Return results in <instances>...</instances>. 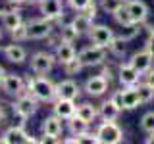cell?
Returning a JSON list of instances; mask_svg holds the SVG:
<instances>
[{"label": "cell", "mask_w": 154, "mask_h": 144, "mask_svg": "<svg viewBox=\"0 0 154 144\" xmlns=\"http://www.w3.org/2000/svg\"><path fill=\"white\" fill-rule=\"evenodd\" d=\"M54 56H56V62L64 65L66 62H69L71 58L77 56L75 48H73V42H66V40H60L58 44L54 46Z\"/></svg>", "instance_id": "cell-20"}, {"label": "cell", "mask_w": 154, "mask_h": 144, "mask_svg": "<svg viewBox=\"0 0 154 144\" xmlns=\"http://www.w3.org/2000/svg\"><path fill=\"white\" fill-rule=\"evenodd\" d=\"M125 8H127L129 16L135 23H139V25H143V23H146L148 19V6L143 2V0H127L125 2Z\"/></svg>", "instance_id": "cell-12"}, {"label": "cell", "mask_w": 154, "mask_h": 144, "mask_svg": "<svg viewBox=\"0 0 154 144\" xmlns=\"http://www.w3.org/2000/svg\"><path fill=\"white\" fill-rule=\"evenodd\" d=\"M25 2H29V4H38L41 0H25Z\"/></svg>", "instance_id": "cell-46"}, {"label": "cell", "mask_w": 154, "mask_h": 144, "mask_svg": "<svg viewBox=\"0 0 154 144\" xmlns=\"http://www.w3.org/2000/svg\"><path fill=\"white\" fill-rule=\"evenodd\" d=\"M141 106V100H139V92L137 86H123V104L122 110H135Z\"/></svg>", "instance_id": "cell-22"}, {"label": "cell", "mask_w": 154, "mask_h": 144, "mask_svg": "<svg viewBox=\"0 0 154 144\" xmlns=\"http://www.w3.org/2000/svg\"><path fill=\"white\" fill-rule=\"evenodd\" d=\"M0 142L2 144H37L41 142L38 138L31 136L25 127H17V125H12L10 129L2 133V136H0Z\"/></svg>", "instance_id": "cell-4"}, {"label": "cell", "mask_w": 154, "mask_h": 144, "mask_svg": "<svg viewBox=\"0 0 154 144\" xmlns=\"http://www.w3.org/2000/svg\"><path fill=\"white\" fill-rule=\"evenodd\" d=\"M10 4H16V6H21V4H25V0H6Z\"/></svg>", "instance_id": "cell-44"}, {"label": "cell", "mask_w": 154, "mask_h": 144, "mask_svg": "<svg viewBox=\"0 0 154 144\" xmlns=\"http://www.w3.org/2000/svg\"><path fill=\"white\" fill-rule=\"evenodd\" d=\"M141 131L143 133H154V112H146L141 117Z\"/></svg>", "instance_id": "cell-33"}, {"label": "cell", "mask_w": 154, "mask_h": 144, "mask_svg": "<svg viewBox=\"0 0 154 144\" xmlns=\"http://www.w3.org/2000/svg\"><path fill=\"white\" fill-rule=\"evenodd\" d=\"M152 62H154V56L146 50V48H143V50L135 52V54L129 58V64H131L141 75H144V73H146V71L152 67Z\"/></svg>", "instance_id": "cell-14"}, {"label": "cell", "mask_w": 154, "mask_h": 144, "mask_svg": "<svg viewBox=\"0 0 154 144\" xmlns=\"http://www.w3.org/2000/svg\"><path fill=\"white\" fill-rule=\"evenodd\" d=\"M2 37H4V33H2V29H0V40H2Z\"/></svg>", "instance_id": "cell-48"}, {"label": "cell", "mask_w": 154, "mask_h": 144, "mask_svg": "<svg viewBox=\"0 0 154 144\" xmlns=\"http://www.w3.org/2000/svg\"><path fill=\"white\" fill-rule=\"evenodd\" d=\"M139 31H141V29H139V23H131V25H127V27H123V33L119 37L123 38L125 42L127 40H131V38H135L139 35Z\"/></svg>", "instance_id": "cell-35"}, {"label": "cell", "mask_w": 154, "mask_h": 144, "mask_svg": "<svg viewBox=\"0 0 154 144\" xmlns=\"http://www.w3.org/2000/svg\"><path fill=\"white\" fill-rule=\"evenodd\" d=\"M141 77L143 75L139 73L129 62H127V64H119V67H118V81H119L122 86H135L139 83Z\"/></svg>", "instance_id": "cell-13"}, {"label": "cell", "mask_w": 154, "mask_h": 144, "mask_svg": "<svg viewBox=\"0 0 154 144\" xmlns=\"http://www.w3.org/2000/svg\"><path fill=\"white\" fill-rule=\"evenodd\" d=\"M25 79V86L27 90L31 92L38 102H54L58 98V88L56 85L52 83L50 79H46L45 75H38V77H23Z\"/></svg>", "instance_id": "cell-1"}, {"label": "cell", "mask_w": 154, "mask_h": 144, "mask_svg": "<svg viewBox=\"0 0 154 144\" xmlns=\"http://www.w3.org/2000/svg\"><path fill=\"white\" fill-rule=\"evenodd\" d=\"M83 62L79 60V56H75V58H71L69 62H66L64 64V71H66V75H79L81 71H83Z\"/></svg>", "instance_id": "cell-28"}, {"label": "cell", "mask_w": 154, "mask_h": 144, "mask_svg": "<svg viewBox=\"0 0 154 144\" xmlns=\"http://www.w3.org/2000/svg\"><path fill=\"white\" fill-rule=\"evenodd\" d=\"M137 86V92H139V100H141V104H150L154 100V86H150L148 83H139L135 85Z\"/></svg>", "instance_id": "cell-26"}, {"label": "cell", "mask_w": 154, "mask_h": 144, "mask_svg": "<svg viewBox=\"0 0 154 144\" xmlns=\"http://www.w3.org/2000/svg\"><path fill=\"white\" fill-rule=\"evenodd\" d=\"M0 19H2V29H6V31H14V29L23 21V19H21V10H19V6L12 4Z\"/></svg>", "instance_id": "cell-19"}, {"label": "cell", "mask_w": 154, "mask_h": 144, "mask_svg": "<svg viewBox=\"0 0 154 144\" xmlns=\"http://www.w3.org/2000/svg\"><path fill=\"white\" fill-rule=\"evenodd\" d=\"M91 2H93V0H67V6L73 10V12H83Z\"/></svg>", "instance_id": "cell-36"}, {"label": "cell", "mask_w": 154, "mask_h": 144, "mask_svg": "<svg viewBox=\"0 0 154 144\" xmlns=\"http://www.w3.org/2000/svg\"><path fill=\"white\" fill-rule=\"evenodd\" d=\"M150 31H148V38H146V44H144V48H146L148 52L154 56V27H148Z\"/></svg>", "instance_id": "cell-37"}, {"label": "cell", "mask_w": 154, "mask_h": 144, "mask_svg": "<svg viewBox=\"0 0 154 144\" xmlns=\"http://www.w3.org/2000/svg\"><path fill=\"white\" fill-rule=\"evenodd\" d=\"M77 56H79V60L83 62L85 67H98V65H104L106 62V48L93 44V46L83 48Z\"/></svg>", "instance_id": "cell-7"}, {"label": "cell", "mask_w": 154, "mask_h": 144, "mask_svg": "<svg viewBox=\"0 0 154 144\" xmlns=\"http://www.w3.org/2000/svg\"><path fill=\"white\" fill-rule=\"evenodd\" d=\"M10 35H12V40L14 42H21V40H27L29 38V31H27V23L21 21L19 25L14 29V31H10Z\"/></svg>", "instance_id": "cell-32"}, {"label": "cell", "mask_w": 154, "mask_h": 144, "mask_svg": "<svg viewBox=\"0 0 154 144\" xmlns=\"http://www.w3.org/2000/svg\"><path fill=\"white\" fill-rule=\"evenodd\" d=\"M73 27L79 31V35H85V33H89V29L93 27V19H91L87 14H83V12H77V16L73 17Z\"/></svg>", "instance_id": "cell-24"}, {"label": "cell", "mask_w": 154, "mask_h": 144, "mask_svg": "<svg viewBox=\"0 0 154 144\" xmlns=\"http://www.w3.org/2000/svg\"><path fill=\"white\" fill-rule=\"evenodd\" d=\"M27 31H29V38L42 40V38H48V35H52L54 21H50L46 17H35L31 21H27Z\"/></svg>", "instance_id": "cell-5"}, {"label": "cell", "mask_w": 154, "mask_h": 144, "mask_svg": "<svg viewBox=\"0 0 154 144\" xmlns=\"http://www.w3.org/2000/svg\"><path fill=\"white\" fill-rule=\"evenodd\" d=\"M143 77H144V83H148L150 86H154V69H152V67H150V69H148Z\"/></svg>", "instance_id": "cell-41"}, {"label": "cell", "mask_w": 154, "mask_h": 144, "mask_svg": "<svg viewBox=\"0 0 154 144\" xmlns=\"http://www.w3.org/2000/svg\"><path fill=\"white\" fill-rule=\"evenodd\" d=\"M12 108V104H6V102H0V119H6L8 117V110Z\"/></svg>", "instance_id": "cell-40"}, {"label": "cell", "mask_w": 154, "mask_h": 144, "mask_svg": "<svg viewBox=\"0 0 154 144\" xmlns=\"http://www.w3.org/2000/svg\"><path fill=\"white\" fill-rule=\"evenodd\" d=\"M0 123H2V119H0Z\"/></svg>", "instance_id": "cell-49"}, {"label": "cell", "mask_w": 154, "mask_h": 144, "mask_svg": "<svg viewBox=\"0 0 154 144\" xmlns=\"http://www.w3.org/2000/svg\"><path fill=\"white\" fill-rule=\"evenodd\" d=\"M119 113H122V108L116 106L112 102V98L106 100V102H102L100 108H98V117L102 119V121H116V119L119 117Z\"/></svg>", "instance_id": "cell-21"}, {"label": "cell", "mask_w": 154, "mask_h": 144, "mask_svg": "<svg viewBox=\"0 0 154 144\" xmlns=\"http://www.w3.org/2000/svg\"><path fill=\"white\" fill-rule=\"evenodd\" d=\"M52 104H54V106H52V108H54V115H58L62 121H67L69 117H73V115H75V110H77L75 100H69V98H56Z\"/></svg>", "instance_id": "cell-16"}, {"label": "cell", "mask_w": 154, "mask_h": 144, "mask_svg": "<svg viewBox=\"0 0 154 144\" xmlns=\"http://www.w3.org/2000/svg\"><path fill=\"white\" fill-rule=\"evenodd\" d=\"M123 0H100L98 2V6H100V10H102L104 14H110V16H114L116 12H118L119 8L123 6Z\"/></svg>", "instance_id": "cell-29"}, {"label": "cell", "mask_w": 154, "mask_h": 144, "mask_svg": "<svg viewBox=\"0 0 154 144\" xmlns=\"http://www.w3.org/2000/svg\"><path fill=\"white\" fill-rule=\"evenodd\" d=\"M2 90L6 92L8 96H21L29 92L27 86H25V79H23L21 75H16V73H6L4 75V81H2Z\"/></svg>", "instance_id": "cell-9"}, {"label": "cell", "mask_w": 154, "mask_h": 144, "mask_svg": "<svg viewBox=\"0 0 154 144\" xmlns=\"http://www.w3.org/2000/svg\"><path fill=\"white\" fill-rule=\"evenodd\" d=\"M108 50L112 52L116 58H123L125 56V40H123L122 37H114V40L110 42Z\"/></svg>", "instance_id": "cell-30"}, {"label": "cell", "mask_w": 154, "mask_h": 144, "mask_svg": "<svg viewBox=\"0 0 154 144\" xmlns=\"http://www.w3.org/2000/svg\"><path fill=\"white\" fill-rule=\"evenodd\" d=\"M4 75H6V69L0 65V85H2V81H4Z\"/></svg>", "instance_id": "cell-45"}, {"label": "cell", "mask_w": 154, "mask_h": 144, "mask_svg": "<svg viewBox=\"0 0 154 144\" xmlns=\"http://www.w3.org/2000/svg\"><path fill=\"white\" fill-rule=\"evenodd\" d=\"M83 14H87V16H89L91 19H94V17H96V4H94V0H93V2H91L85 10H83Z\"/></svg>", "instance_id": "cell-39"}, {"label": "cell", "mask_w": 154, "mask_h": 144, "mask_svg": "<svg viewBox=\"0 0 154 144\" xmlns=\"http://www.w3.org/2000/svg\"><path fill=\"white\" fill-rule=\"evenodd\" d=\"M96 136L102 144H119L123 140V131L116 121H102L96 129Z\"/></svg>", "instance_id": "cell-2"}, {"label": "cell", "mask_w": 154, "mask_h": 144, "mask_svg": "<svg viewBox=\"0 0 154 144\" xmlns=\"http://www.w3.org/2000/svg\"><path fill=\"white\" fill-rule=\"evenodd\" d=\"M58 88V98H69V100H77L81 94V86L75 83L73 79H64L62 83L56 85Z\"/></svg>", "instance_id": "cell-17"}, {"label": "cell", "mask_w": 154, "mask_h": 144, "mask_svg": "<svg viewBox=\"0 0 154 144\" xmlns=\"http://www.w3.org/2000/svg\"><path fill=\"white\" fill-rule=\"evenodd\" d=\"M38 10H41L42 17L50 19V21H58V19L64 17V4H62V0H41Z\"/></svg>", "instance_id": "cell-10"}, {"label": "cell", "mask_w": 154, "mask_h": 144, "mask_svg": "<svg viewBox=\"0 0 154 144\" xmlns=\"http://www.w3.org/2000/svg\"><path fill=\"white\" fill-rule=\"evenodd\" d=\"M100 75H104V77H106L108 81H112V75H114V71L110 69L108 65H104V69H102V73H100Z\"/></svg>", "instance_id": "cell-42"}, {"label": "cell", "mask_w": 154, "mask_h": 144, "mask_svg": "<svg viewBox=\"0 0 154 144\" xmlns=\"http://www.w3.org/2000/svg\"><path fill=\"white\" fill-rule=\"evenodd\" d=\"M114 19H116V23H118V25H122V27H127V25H131V23H135L133 19H131V16H129V12H127V8H125V4L114 14Z\"/></svg>", "instance_id": "cell-31"}, {"label": "cell", "mask_w": 154, "mask_h": 144, "mask_svg": "<svg viewBox=\"0 0 154 144\" xmlns=\"http://www.w3.org/2000/svg\"><path fill=\"white\" fill-rule=\"evenodd\" d=\"M41 133H42V136H45L42 140H46V138L56 140L62 134V119L58 117V115H48V117H45L42 123H41Z\"/></svg>", "instance_id": "cell-11"}, {"label": "cell", "mask_w": 154, "mask_h": 144, "mask_svg": "<svg viewBox=\"0 0 154 144\" xmlns=\"http://www.w3.org/2000/svg\"><path fill=\"white\" fill-rule=\"evenodd\" d=\"M75 115H77V117H81L83 121H87V123L91 125V123H94L96 117H98V110H96L91 102H83V104L77 106Z\"/></svg>", "instance_id": "cell-23"}, {"label": "cell", "mask_w": 154, "mask_h": 144, "mask_svg": "<svg viewBox=\"0 0 154 144\" xmlns=\"http://www.w3.org/2000/svg\"><path fill=\"white\" fill-rule=\"evenodd\" d=\"M89 38H91V42L93 44H96V46H102V48H106L108 50V46H110V42L114 40V31L110 29L108 25H102V23H98V25H93L89 29Z\"/></svg>", "instance_id": "cell-8"}, {"label": "cell", "mask_w": 154, "mask_h": 144, "mask_svg": "<svg viewBox=\"0 0 154 144\" xmlns=\"http://www.w3.org/2000/svg\"><path fill=\"white\" fill-rule=\"evenodd\" d=\"M144 142H146V144H154V133H148V136L144 138Z\"/></svg>", "instance_id": "cell-43"}, {"label": "cell", "mask_w": 154, "mask_h": 144, "mask_svg": "<svg viewBox=\"0 0 154 144\" xmlns=\"http://www.w3.org/2000/svg\"><path fill=\"white\" fill-rule=\"evenodd\" d=\"M54 64H56V56L50 54L46 50H41V52H35L29 60V67H31L33 73L37 75H46L54 69Z\"/></svg>", "instance_id": "cell-3"}, {"label": "cell", "mask_w": 154, "mask_h": 144, "mask_svg": "<svg viewBox=\"0 0 154 144\" xmlns=\"http://www.w3.org/2000/svg\"><path fill=\"white\" fill-rule=\"evenodd\" d=\"M79 31L73 27V23H66V25L60 27V38L66 42H75L77 38H79Z\"/></svg>", "instance_id": "cell-27"}, {"label": "cell", "mask_w": 154, "mask_h": 144, "mask_svg": "<svg viewBox=\"0 0 154 144\" xmlns=\"http://www.w3.org/2000/svg\"><path fill=\"white\" fill-rule=\"evenodd\" d=\"M2 54H4V58H6L10 64H23V62L27 60V50L21 44H17V42L4 46Z\"/></svg>", "instance_id": "cell-18"}, {"label": "cell", "mask_w": 154, "mask_h": 144, "mask_svg": "<svg viewBox=\"0 0 154 144\" xmlns=\"http://www.w3.org/2000/svg\"><path fill=\"white\" fill-rule=\"evenodd\" d=\"M37 110H38V100L31 92H25V94L17 96L16 102L12 104V112L23 115V117H27V119L31 117V115H35Z\"/></svg>", "instance_id": "cell-6"}, {"label": "cell", "mask_w": 154, "mask_h": 144, "mask_svg": "<svg viewBox=\"0 0 154 144\" xmlns=\"http://www.w3.org/2000/svg\"><path fill=\"white\" fill-rule=\"evenodd\" d=\"M123 2H127V0H123Z\"/></svg>", "instance_id": "cell-50"}, {"label": "cell", "mask_w": 154, "mask_h": 144, "mask_svg": "<svg viewBox=\"0 0 154 144\" xmlns=\"http://www.w3.org/2000/svg\"><path fill=\"white\" fill-rule=\"evenodd\" d=\"M110 98H112V102H114L116 106H119V108H122V104H123V90H116V92L110 96Z\"/></svg>", "instance_id": "cell-38"}, {"label": "cell", "mask_w": 154, "mask_h": 144, "mask_svg": "<svg viewBox=\"0 0 154 144\" xmlns=\"http://www.w3.org/2000/svg\"><path fill=\"white\" fill-rule=\"evenodd\" d=\"M77 144H98V136H96V131H85L81 134H77Z\"/></svg>", "instance_id": "cell-34"}, {"label": "cell", "mask_w": 154, "mask_h": 144, "mask_svg": "<svg viewBox=\"0 0 154 144\" xmlns=\"http://www.w3.org/2000/svg\"><path fill=\"white\" fill-rule=\"evenodd\" d=\"M108 85L110 81L104 75H93L85 81V92L89 96H102L108 90Z\"/></svg>", "instance_id": "cell-15"}, {"label": "cell", "mask_w": 154, "mask_h": 144, "mask_svg": "<svg viewBox=\"0 0 154 144\" xmlns=\"http://www.w3.org/2000/svg\"><path fill=\"white\" fill-rule=\"evenodd\" d=\"M67 131L73 134V136H77V134H81V133L89 131V123L83 121L81 117H77V115H73V117L67 119Z\"/></svg>", "instance_id": "cell-25"}, {"label": "cell", "mask_w": 154, "mask_h": 144, "mask_svg": "<svg viewBox=\"0 0 154 144\" xmlns=\"http://www.w3.org/2000/svg\"><path fill=\"white\" fill-rule=\"evenodd\" d=\"M4 14H6V10H0V17H2V16H4Z\"/></svg>", "instance_id": "cell-47"}]
</instances>
